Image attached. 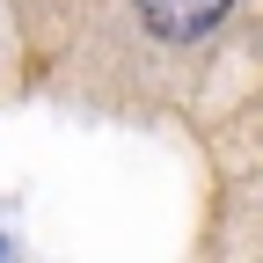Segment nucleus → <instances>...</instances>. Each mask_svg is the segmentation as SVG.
<instances>
[{"instance_id": "obj_1", "label": "nucleus", "mask_w": 263, "mask_h": 263, "mask_svg": "<svg viewBox=\"0 0 263 263\" xmlns=\"http://www.w3.org/2000/svg\"><path fill=\"white\" fill-rule=\"evenodd\" d=\"M234 8V0H139V22L154 29V37H205V29Z\"/></svg>"}]
</instances>
